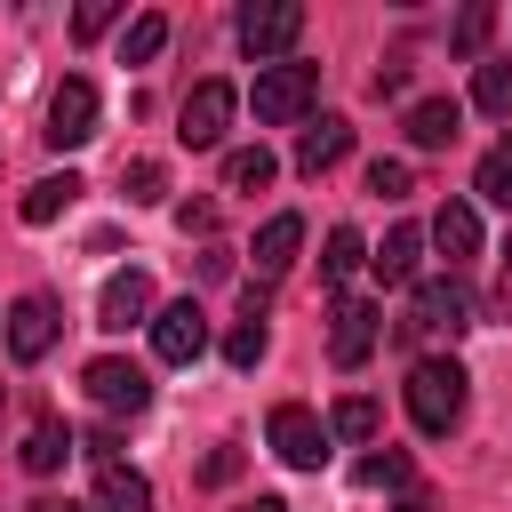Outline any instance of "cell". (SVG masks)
I'll return each instance as SVG.
<instances>
[{"instance_id":"cell-15","label":"cell","mask_w":512,"mask_h":512,"mask_svg":"<svg viewBox=\"0 0 512 512\" xmlns=\"http://www.w3.org/2000/svg\"><path fill=\"white\" fill-rule=\"evenodd\" d=\"M432 248L448 256V272H456L464 256H480V216H472V200H440V216H432Z\"/></svg>"},{"instance_id":"cell-12","label":"cell","mask_w":512,"mask_h":512,"mask_svg":"<svg viewBox=\"0 0 512 512\" xmlns=\"http://www.w3.org/2000/svg\"><path fill=\"white\" fill-rule=\"evenodd\" d=\"M136 320H152V280L128 264V272L104 280V296H96V328H136Z\"/></svg>"},{"instance_id":"cell-31","label":"cell","mask_w":512,"mask_h":512,"mask_svg":"<svg viewBox=\"0 0 512 512\" xmlns=\"http://www.w3.org/2000/svg\"><path fill=\"white\" fill-rule=\"evenodd\" d=\"M408 184H416L408 160H368V192H376V200H408Z\"/></svg>"},{"instance_id":"cell-9","label":"cell","mask_w":512,"mask_h":512,"mask_svg":"<svg viewBox=\"0 0 512 512\" xmlns=\"http://www.w3.org/2000/svg\"><path fill=\"white\" fill-rule=\"evenodd\" d=\"M56 328H64V312H56V296H16L8 304V352L32 368V360H48V344H56Z\"/></svg>"},{"instance_id":"cell-37","label":"cell","mask_w":512,"mask_h":512,"mask_svg":"<svg viewBox=\"0 0 512 512\" xmlns=\"http://www.w3.org/2000/svg\"><path fill=\"white\" fill-rule=\"evenodd\" d=\"M392 512H432V496H424V488H400V504H392Z\"/></svg>"},{"instance_id":"cell-21","label":"cell","mask_w":512,"mask_h":512,"mask_svg":"<svg viewBox=\"0 0 512 512\" xmlns=\"http://www.w3.org/2000/svg\"><path fill=\"white\" fill-rule=\"evenodd\" d=\"M280 176V160L264 152V144H240V152H224V192H264Z\"/></svg>"},{"instance_id":"cell-27","label":"cell","mask_w":512,"mask_h":512,"mask_svg":"<svg viewBox=\"0 0 512 512\" xmlns=\"http://www.w3.org/2000/svg\"><path fill=\"white\" fill-rule=\"evenodd\" d=\"M160 48H168V16H136L128 40H120V64H152Z\"/></svg>"},{"instance_id":"cell-16","label":"cell","mask_w":512,"mask_h":512,"mask_svg":"<svg viewBox=\"0 0 512 512\" xmlns=\"http://www.w3.org/2000/svg\"><path fill=\"white\" fill-rule=\"evenodd\" d=\"M296 248H304V216H272L256 232V280H280L296 264Z\"/></svg>"},{"instance_id":"cell-33","label":"cell","mask_w":512,"mask_h":512,"mask_svg":"<svg viewBox=\"0 0 512 512\" xmlns=\"http://www.w3.org/2000/svg\"><path fill=\"white\" fill-rule=\"evenodd\" d=\"M112 16H120V0H88V8L72 16V32H80V40H96V32L112 24Z\"/></svg>"},{"instance_id":"cell-22","label":"cell","mask_w":512,"mask_h":512,"mask_svg":"<svg viewBox=\"0 0 512 512\" xmlns=\"http://www.w3.org/2000/svg\"><path fill=\"white\" fill-rule=\"evenodd\" d=\"M72 456V424H56V416H40L32 432H24V472H56Z\"/></svg>"},{"instance_id":"cell-24","label":"cell","mask_w":512,"mask_h":512,"mask_svg":"<svg viewBox=\"0 0 512 512\" xmlns=\"http://www.w3.org/2000/svg\"><path fill=\"white\" fill-rule=\"evenodd\" d=\"M472 104H480V112H496V120L512 112V56H488V64L472 72Z\"/></svg>"},{"instance_id":"cell-25","label":"cell","mask_w":512,"mask_h":512,"mask_svg":"<svg viewBox=\"0 0 512 512\" xmlns=\"http://www.w3.org/2000/svg\"><path fill=\"white\" fill-rule=\"evenodd\" d=\"M488 32H496V8H488V0H472V8L448 24V48H456V56H480V48H488Z\"/></svg>"},{"instance_id":"cell-39","label":"cell","mask_w":512,"mask_h":512,"mask_svg":"<svg viewBox=\"0 0 512 512\" xmlns=\"http://www.w3.org/2000/svg\"><path fill=\"white\" fill-rule=\"evenodd\" d=\"M32 512H72V504H32Z\"/></svg>"},{"instance_id":"cell-14","label":"cell","mask_w":512,"mask_h":512,"mask_svg":"<svg viewBox=\"0 0 512 512\" xmlns=\"http://www.w3.org/2000/svg\"><path fill=\"white\" fill-rule=\"evenodd\" d=\"M344 152H352V120H336V112H320V120L296 136V168H304V176H328Z\"/></svg>"},{"instance_id":"cell-3","label":"cell","mask_w":512,"mask_h":512,"mask_svg":"<svg viewBox=\"0 0 512 512\" xmlns=\"http://www.w3.org/2000/svg\"><path fill=\"white\" fill-rule=\"evenodd\" d=\"M464 328H472V296H464V280L448 272V280H424V288H416V312L392 320V344H416V336H464Z\"/></svg>"},{"instance_id":"cell-6","label":"cell","mask_w":512,"mask_h":512,"mask_svg":"<svg viewBox=\"0 0 512 512\" xmlns=\"http://www.w3.org/2000/svg\"><path fill=\"white\" fill-rule=\"evenodd\" d=\"M232 112H240V88H232V80H200V88L176 104V136H184L192 152H208V144H224Z\"/></svg>"},{"instance_id":"cell-7","label":"cell","mask_w":512,"mask_h":512,"mask_svg":"<svg viewBox=\"0 0 512 512\" xmlns=\"http://www.w3.org/2000/svg\"><path fill=\"white\" fill-rule=\"evenodd\" d=\"M264 440H272V456H280V464H296V472H320V464H328V424H320L312 408H296V400H280V408H272Z\"/></svg>"},{"instance_id":"cell-23","label":"cell","mask_w":512,"mask_h":512,"mask_svg":"<svg viewBox=\"0 0 512 512\" xmlns=\"http://www.w3.org/2000/svg\"><path fill=\"white\" fill-rule=\"evenodd\" d=\"M360 264H368V240H360L352 224H336V232H328V256H320V280H328V288H344Z\"/></svg>"},{"instance_id":"cell-20","label":"cell","mask_w":512,"mask_h":512,"mask_svg":"<svg viewBox=\"0 0 512 512\" xmlns=\"http://www.w3.org/2000/svg\"><path fill=\"white\" fill-rule=\"evenodd\" d=\"M384 432V408L368 400V392H352V400H336V416H328V440H352V448H368Z\"/></svg>"},{"instance_id":"cell-35","label":"cell","mask_w":512,"mask_h":512,"mask_svg":"<svg viewBox=\"0 0 512 512\" xmlns=\"http://www.w3.org/2000/svg\"><path fill=\"white\" fill-rule=\"evenodd\" d=\"M200 480H208V488H224V480H240V448H216V456L200 464Z\"/></svg>"},{"instance_id":"cell-10","label":"cell","mask_w":512,"mask_h":512,"mask_svg":"<svg viewBox=\"0 0 512 512\" xmlns=\"http://www.w3.org/2000/svg\"><path fill=\"white\" fill-rule=\"evenodd\" d=\"M328 320H336V328H328V360H336V368H360V360L376 352V336H384V312H376L368 296H344Z\"/></svg>"},{"instance_id":"cell-34","label":"cell","mask_w":512,"mask_h":512,"mask_svg":"<svg viewBox=\"0 0 512 512\" xmlns=\"http://www.w3.org/2000/svg\"><path fill=\"white\" fill-rule=\"evenodd\" d=\"M80 456H96V472H104V464H120V432H112V424H96V432L80 440Z\"/></svg>"},{"instance_id":"cell-29","label":"cell","mask_w":512,"mask_h":512,"mask_svg":"<svg viewBox=\"0 0 512 512\" xmlns=\"http://www.w3.org/2000/svg\"><path fill=\"white\" fill-rule=\"evenodd\" d=\"M264 352H272V328H264V320H240V328L224 336V360H232V368H256Z\"/></svg>"},{"instance_id":"cell-13","label":"cell","mask_w":512,"mask_h":512,"mask_svg":"<svg viewBox=\"0 0 512 512\" xmlns=\"http://www.w3.org/2000/svg\"><path fill=\"white\" fill-rule=\"evenodd\" d=\"M400 128H408V144H416V152H440V144H456V128H464V104H456V96H416Z\"/></svg>"},{"instance_id":"cell-8","label":"cell","mask_w":512,"mask_h":512,"mask_svg":"<svg viewBox=\"0 0 512 512\" xmlns=\"http://www.w3.org/2000/svg\"><path fill=\"white\" fill-rule=\"evenodd\" d=\"M96 112H104V104H96V88L72 72V80H56V96H48V128H40V136H48L56 152H80V144L96 136Z\"/></svg>"},{"instance_id":"cell-11","label":"cell","mask_w":512,"mask_h":512,"mask_svg":"<svg viewBox=\"0 0 512 512\" xmlns=\"http://www.w3.org/2000/svg\"><path fill=\"white\" fill-rule=\"evenodd\" d=\"M152 352L168 360V368H192L200 352H208V320H200V304L184 296V304H168V312H152Z\"/></svg>"},{"instance_id":"cell-5","label":"cell","mask_w":512,"mask_h":512,"mask_svg":"<svg viewBox=\"0 0 512 512\" xmlns=\"http://www.w3.org/2000/svg\"><path fill=\"white\" fill-rule=\"evenodd\" d=\"M80 384H88V400H96L104 416H144V408H152V376H144L136 360H120V352L88 360V368H80Z\"/></svg>"},{"instance_id":"cell-18","label":"cell","mask_w":512,"mask_h":512,"mask_svg":"<svg viewBox=\"0 0 512 512\" xmlns=\"http://www.w3.org/2000/svg\"><path fill=\"white\" fill-rule=\"evenodd\" d=\"M416 256H424V232H416V224H392V232H384V248H376L368 264H376V280H384V288H400V280H416Z\"/></svg>"},{"instance_id":"cell-36","label":"cell","mask_w":512,"mask_h":512,"mask_svg":"<svg viewBox=\"0 0 512 512\" xmlns=\"http://www.w3.org/2000/svg\"><path fill=\"white\" fill-rule=\"evenodd\" d=\"M368 88H376V96H400V88H408V56H392V64H376V80H368Z\"/></svg>"},{"instance_id":"cell-19","label":"cell","mask_w":512,"mask_h":512,"mask_svg":"<svg viewBox=\"0 0 512 512\" xmlns=\"http://www.w3.org/2000/svg\"><path fill=\"white\" fill-rule=\"evenodd\" d=\"M80 192H88V184H80L72 168H64V176H40V184L24 192V224H56V216H64V208H72Z\"/></svg>"},{"instance_id":"cell-38","label":"cell","mask_w":512,"mask_h":512,"mask_svg":"<svg viewBox=\"0 0 512 512\" xmlns=\"http://www.w3.org/2000/svg\"><path fill=\"white\" fill-rule=\"evenodd\" d=\"M240 512H296V504H280V496H256V504H240Z\"/></svg>"},{"instance_id":"cell-26","label":"cell","mask_w":512,"mask_h":512,"mask_svg":"<svg viewBox=\"0 0 512 512\" xmlns=\"http://www.w3.org/2000/svg\"><path fill=\"white\" fill-rule=\"evenodd\" d=\"M472 192H480V200H496V208H512V136H504V144H496V152L480 160Z\"/></svg>"},{"instance_id":"cell-28","label":"cell","mask_w":512,"mask_h":512,"mask_svg":"<svg viewBox=\"0 0 512 512\" xmlns=\"http://www.w3.org/2000/svg\"><path fill=\"white\" fill-rule=\"evenodd\" d=\"M120 192H128V208H152V200L168 192V168H160V160H128V168H120Z\"/></svg>"},{"instance_id":"cell-1","label":"cell","mask_w":512,"mask_h":512,"mask_svg":"<svg viewBox=\"0 0 512 512\" xmlns=\"http://www.w3.org/2000/svg\"><path fill=\"white\" fill-rule=\"evenodd\" d=\"M400 392H408V416H416V432H424V440H448V432L464 424V400H472V376H464L456 360H416Z\"/></svg>"},{"instance_id":"cell-30","label":"cell","mask_w":512,"mask_h":512,"mask_svg":"<svg viewBox=\"0 0 512 512\" xmlns=\"http://www.w3.org/2000/svg\"><path fill=\"white\" fill-rule=\"evenodd\" d=\"M360 488H408V448H376V456H360Z\"/></svg>"},{"instance_id":"cell-4","label":"cell","mask_w":512,"mask_h":512,"mask_svg":"<svg viewBox=\"0 0 512 512\" xmlns=\"http://www.w3.org/2000/svg\"><path fill=\"white\" fill-rule=\"evenodd\" d=\"M232 32H240V48H248L256 64H280V56L296 48V32H304V8H296V0H248Z\"/></svg>"},{"instance_id":"cell-2","label":"cell","mask_w":512,"mask_h":512,"mask_svg":"<svg viewBox=\"0 0 512 512\" xmlns=\"http://www.w3.org/2000/svg\"><path fill=\"white\" fill-rule=\"evenodd\" d=\"M312 96H320V64L280 56V64H264V72H256V120H264V128L304 120V112H312Z\"/></svg>"},{"instance_id":"cell-32","label":"cell","mask_w":512,"mask_h":512,"mask_svg":"<svg viewBox=\"0 0 512 512\" xmlns=\"http://www.w3.org/2000/svg\"><path fill=\"white\" fill-rule=\"evenodd\" d=\"M176 232H184V240H192V232L208 240V232H216V200H184V208H176Z\"/></svg>"},{"instance_id":"cell-17","label":"cell","mask_w":512,"mask_h":512,"mask_svg":"<svg viewBox=\"0 0 512 512\" xmlns=\"http://www.w3.org/2000/svg\"><path fill=\"white\" fill-rule=\"evenodd\" d=\"M88 512H152V480L128 472V464H104L96 472V504Z\"/></svg>"}]
</instances>
